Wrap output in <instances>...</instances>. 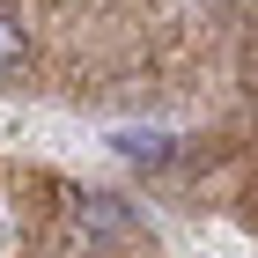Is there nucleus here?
I'll return each instance as SVG.
<instances>
[{"instance_id": "f257e3e1", "label": "nucleus", "mask_w": 258, "mask_h": 258, "mask_svg": "<svg viewBox=\"0 0 258 258\" xmlns=\"http://www.w3.org/2000/svg\"><path fill=\"white\" fill-rule=\"evenodd\" d=\"M22 59H30V37H22V22H8V15H0V74H15Z\"/></svg>"}]
</instances>
